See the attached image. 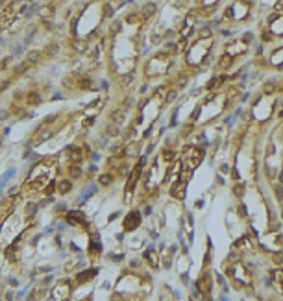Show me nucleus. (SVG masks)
Returning <instances> with one entry per match:
<instances>
[{"label":"nucleus","mask_w":283,"mask_h":301,"mask_svg":"<svg viewBox=\"0 0 283 301\" xmlns=\"http://www.w3.org/2000/svg\"><path fill=\"white\" fill-rule=\"evenodd\" d=\"M139 220H141V214L139 212H130V216L126 218V222H124V227L128 229V231H131V229H135L137 225H139Z\"/></svg>","instance_id":"obj_1"},{"label":"nucleus","mask_w":283,"mask_h":301,"mask_svg":"<svg viewBox=\"0 0 283 301\" xmlns=\"http://www.w3.org/2000/svg\"><path fill=\"white\" fill-rule=\"evenodd\" d=\"M67 220L70 224H80V225H87L85 224V216H83V212L80 211H70L67 214Z\"/></svg>","instance_id":"obj_2"},{"label":"nucleus","mask_w":283,"mask_h":301,"mask_svg":"<svg viewBox=\"0 0 283 301\" xmlns=\"http://www.w3.org/2000/svg\"><path fill=\"white\" fill-rule=\"evenodd\" d=\"M157 13V6L154 2H146L143 4V7H141V15L143 17H154Z\"/></svg>","instance_id":"obj_3"},{"label":"nucleus","mask_w":283,"mask_h":301,"mask_svg":"<svg viewBox=\"0 0 283 301\" xmlns=\"http://www.w3.org/2000/svg\"><path fill=\"white\" fill-rule=\"evenodd\" d=\"M41 102H43V98H41L39 92H35V91L28 92V98H26V104H28V105H39Z\"/></svg>","instance_id":"obj_4"},{"label":"nucleus","mask_w":283,"mask_h":301,"mask_svg":"<svg viewBox=\"0 0 283 301\" xmlns=\"http://www.w3.org/2000/svg\"><path fill=\"white\" fill-rule=\"evenodd\" d=\"M183 188H185V181H180V183H176L174 187H172V190H170V194L174 198H183Z\"/></svg>","instance_id":"obj_5"},{"label":"nucleus","mask_w":283,"mask_h":301,"mask_svg":"<svg viewBox=\"0 0 283 301\" xmlns=\"http://www.w3.org/2000/svg\"><path fill=\"white\" fill-rule=\"evenodd\" d=\"M124 109H115V111H111V120H113V124H122L124 122Z\"/></svg>","instance_id":"obj_6"},{"label":"nucleus","mask_w":283,"mask_h":301,"mask_svg":"<svg viewBox=\"0 0 283 301\" xmlns=\"http://www.w3.org/2000/svg\"><path fill=\"white\" fill-rule=\"evenodd\" d=\"M41 52L39 50H30L28 52V56H26V59H28V63L30 65H35V63H39V59H41Z\"/></svg>","instance_id":"obj_7"},{"label":"nucleus","mask_w":283,"mask_h":301,"mask_svg":"<svg viewBox=\"0 0 283 301\" xmlns=\"http://www.w3.org/2000/svg\"><path fill=\"white\" fill-rule=\"evenodd\" d=\"M69 159H70V161H74V163H78L80 159H82V152H80L76 146H70V148H69Z\"/></svg>","instance_id":"obj_8"},{"label":"nucleus","mask_w":283,"mask_h":301,"mask_svg":"<svg viewBox=\"0 0 283 301\" xmlns=\"http://www.w3.org/2000/svg\"><path fill=\"white\" fill-rule=\"evenodd\" d=\"M231 63H233V57H229L228 54L222 56V57H220V61H218V65L222 68H229V67H231Z\"/></svg>","instance_id":"obj_9"},{"label":"nucleus","mask_w":283,"mask_h":301,"mask_svg":"<svg viewBox=\"0 0 283 301\" xmlns=\"http://www.w3.org/2000/svg\"><path fill=\"white\" fill-rule=\"evenodd\" d=\"M45 52H46L48 56H56L57 52H59V45H57V43H50V45L46 46V50H45Z\"/></svg>","instance_id":"obj_10"},{"label":"nucleus","mask_w":283,"mask_h":301,"mask_svg":"<svg viewBox=\"0 0 283 301\" xmlns=\"http://www.w3.org/2000/svg\"><path fill=\"white\" fill-rule=\"evenodd\" d=\"M144 257H146V259L150 260V264H152L154 268H157V257H156V253H154L152 249H150V251H146V253H144Z\"/></svg>","instance_id":"obj_11"},{"label":"nucleus","mask_w":283,"mask_h":301,"mask_svg":"<svg viewBox=\"0 0 283 301\" xmlns=\"http://www.w3.org/2000/svg\"><path fill=\"white\" fill-rule=\"evenodd\" d=\"M70 187H72V185H70V181H69V179L61 181V183H59V192H61V194H67L69 190H70Z\"/></svg>","instance_id":"obj_12"},{"label":"nucleus","mask_w":283,"mask_h":301,"mask_svg":"<svg viewBox=\"0 0 283 301\" xmlns=\"http://www.w3.org/2000/svg\"><path fill=\"white\" fill-rule=\"evenodd\" d=\"M105 131H107V135L115 137V135H118V126H117V124H107V127H105Z\"/></svg>","instance_id":"obj_13"},{"label":"nucleus","mask_w":283,"mask_h":301,"mask_svg":"<svg viewBox=\"0 0 283 301\" xmlns=\"http://www.w3.org/2000/svg\"><path fill=\"white\" fill-rule=\"evenodd\" d=\"M72 46H74V50H78V52H82V50L85 52V50H87L85 43H82V41H74V45H72Z\"/></svg>","instance_id":"obj_14"},{"label":"nucleus","mask_w":283,"mask_h":301,"mask_svg":"<svg viewBox=\"0 0 283 301\" xmlns=\"http://www.w3.org/2000/svg\"><path fill=\"white\" fill-rule=\"evenodd\" d=\"M111 181H113V178H111L109 174H104L102 178H100V183H102V185H109Z\"/></svg>","instance_id":"obj_15"},{"label":"nucleus","mask_w":283,"mask_h":301,"mask_svg":"<svg viewBox=\"0 0 283 301\" xmlns=\"http://www.w3.org/2000/svg\"><path fill=\"white\" fill-rule=\"evenodd\" d=\"M113 15V7H111V4H105L104 6V17H111Z\"/></svg>","instance_id":"obj_16"},{"label":"nucleus","mask_w":283,"mask_h":301,"mask_svg":"<svg viewBox=\"0 0 283 301\" xmlns=\"http://www.w3.org/2000/svg\"><path fill=\"white\" fill-rule=\"evenodd\" d=\"M96 249L100 251V249H102V246H100V242L96 244V238H93V242H91V251H93V253H96Z\"/></svg>","instance_id":"obj_17"},{"label":"nucleus","mask_w":283,"mask_h":301,"mask_svg":"<svg viewBox=\"0 0 283 301\" xmlns=\"http://www.w3.org/2000/svg\"><path fill=\"white\" fill-rule=\"evenodd\" d=\"M95 273H98V270H91V272H85V273H80V277H78V279H87V277H91V275H95Z\"/></svg>","instance_id":"obj_18"},{"label":"nucleus","mask_w":283,"mask_h":301,"mask_svg":"<svg viewBox=\"0 0 283 301\" xmlns=\"http://www.w3.org/2000/svg\"><path fill=\"white\" fill-rule=\"evenodd\" d=\"M252 41H254V35H252V33H244V35H242V43H246V45H250Z\"/></svg>","instance_id":"obj_19"},{"label":"nucleus","mask_w":283,"mask_h":301,"mask_svg":"<svg viewBox=\"0 0 283 301\" xmlns=\"http://www.w3.org/2000/svg\"><path fill=\"white\" fill-rule=\"evenodd\" d=\"M50 11H52V7H43V9H41V17H43V19H46Z\"/></svg>","instance_id":"obj_20"},{"label":"nucleus","mask_w":283,"mask_h":301,"mask_svg":"<svg viewBox=\"0 0 283 301\" xmlns=\"http://www.w3.org/2000/svg\"><path fill=\"white\" fill-rule=\"evenodd\" d=\"M28 65H30V63H20L19 67L15 68V72H22V70H26V68H28Z\"/></svg>","instance_id":"obj_21"},{"label":"nucleus","mask_w":283,"mask_h":301,"mask_svg":"<svg viewBox=\"0 0 283 301\" xmlns=\"http://www.w3.org/2000/svg\"><path fill=\"white\" fill-rule=\"evenodd\" d=\"M274 262L281 264L283 262V253H276V255H274Z\"/></svg>","instance_id":"obj_22"},{"label":"nucleus","mask_w":283,"mask_h":301,"mask_svg":"<svg viewBox=\"0 0 283 301\" xmlns=\"http://www.w3.org/2000/svg\"><path fill=\"white\" fill-rule=\"evenodd\" d=\"M174 98H176V92H174V91H170V92H169V94H167V96H165V102H172V100H174Z\"/></svg>","instance_id":"obj_23"},{"label":"nucleus","mask_w":283,"mask_h":301,"mask_svg":"<svg viewBox=\"0 0 283 301\" xmlns=\"http://www.w3.org/2000/svg\"><path fill=\"white\" fill-rule=\"evenodd\" d=\"M200 37H211V30L204 28V32H200Z\"/></svg>","instance_id":"obj_24"},{"label":"nucleus","mask_w":283,"mask_h":301,"mask_svg":"<svg viewBox=\"0 0 283 301\" xmlns=\"http://www.w3.org/2000/svg\"><path fill=\"white\" fill-rule=\"evenodd\" d=\"M274 277H278V279H280V283H283V272H281V270L274 272Z\"/></svg>","instance_id":"obj_25"},{"label":"nucleus","mask_w":283,"mask_h":301,"mask_svg":"<svg viewBox=\"0 0 283 301\" xmlns=\"http://www.w3.org/2000/svg\"><path fill=\"white\" fill-rule=\"evenodd\" d=\"M235 196H242V185L235 187Z\"/></svg>","instance_id":"obj_26"},{"label":"nucleus","mask_w":283,"mask_h":301,"mask_svg":"<svg viewBox=\"0 0 283 301\" xmlns=\"http://www.w3.org/2000/svg\"><path fill=\"white\" fill-rule=\"evenodd\" d=\"M276 192H278V198H280V200H283V188H281V187H276Z\"/></svg>","instance_id":"obj_27"},{"label":"nucleus","mask_w":283,"mask_h":301,"mask_svg":"<svg viewBox=\"0 0 283 301\" xmlns=\"http://www.w3.org/2000/svg\"><path fill=\"white\" fill-rule=\"evenodd\" d=\"M124 104L128 105V107H131V104H133V98H131V96H128V98L124 100Z\"/></svg>","instance_id":"obj_28"},{"label":"nucleus","mask_w":283,"mask_h":301,"mask_svg":"<svg viewBox=\"0 0 283 301\" xmlns=\"http://www.w3.org/2000/svg\"><path fill=\"white\" fill-rule=\"evenodd\" d=\"M226 17H228V19H231V17H233V7H228V9H226Z\"/></svg>","instance_id":"obj_29"},{"label":"nucleus","mask_w":283,"mask_h":301,"mask_svg":"<svg viewBox=\"0 0 283 301\" xmlns=\"http://www.w3.org/2000/svg\"><path fill=\"white\" fill-rule=\"evenodd\" d=\"M70 174H72L74 178H78V176H80V170H78V168H70Z\"/></svg>","instance_id":"obj_30"},{"label":"nucleus","mask_w":283,"mask_h":301,"mask_svg":"<svg viewBox=\"0 0 283 301\" xmlns=\"http://www.w3.org/2000/svg\"><path fill=\"white\" fill-rule=\"evenodd\" d=\"M7 85H10V81H4V83H0V92H2L4 89H6Z\"/></svg>","instance_id":"obj_31"},{"label":"nucleus","mask_w":283,"mask_h":301,"mask_svg":"<svg viewBox=\"0 0 283 301\" xmlns=\"http://www.w3.org/2000/svg\"><path fill=\"white\" fill-rule=\"evenodd\" d=\"M52 120H56V117H54V115H48V117H46V124H50Z\"/></svg>","instance_id":"obj_32"},{"label":"nucleus","mask_w":283,"mask_h":301,"mask_svg":"<svg viewBox=\"0 0 283 301\" xmlns=\"http://www.w3.org/2000/svg\"><path fill=\"white\" fill-rule=\"evenodd\" d=\"M167 48L172 50V52H176V45H174V43H169V46H167Z\"/></svg>","instance_id":"obj_33"},{"label":"nucleus","mask_w":283,"mask_h":301,"mask_svg":"<svg viewBox=\"0 0 283 301\" xmlns=\"http://www.w3.org/2000/svg\"><path fill=\"white\" fill-rule=\"evenodd\" d=\"M131 79H133V76H131V74H130V76H124V81H126V83H130Z\"/></svg>","instance_id":"obj_34"},{"label":"nucleus","mask_w":283,"mask_h":301,"mask_svg":"<svg viewBox=\"0 0 283 301\" xmlns=\"http://www.w3.org/2000/svg\"><path fill=\"white\" fill-rule=\"evenodd\" d=\"M0 140H2V139H0Z\"/></svg>","instance_id":"obj_35"}]
</instances>
